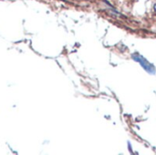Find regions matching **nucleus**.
I'll return each mask as SVG.
<instances>
[{
  "label": "nucleus",
  "mask_w": 156,
  "mask_h": 155,
  "mask_svg": "<svg viewBox=\"0 0 156 155\" xmlns=\"http://www.w3.org/2000/svg\"><path fill=\"white\" fill-rule=\"evenodd\" d=\"M154 12L156 13V3L154 4Z\"/></svg>",
  "instance_id": "obj_3"
},
{
  "label": "nucleus",
  "mask_w": 156,
  "mask_h": 155,
  "mask_svg": "<svg viewBox=\"0 0 156 155\" xmlns=\"http://www.w3.org/2000/svg\"><path fill=\"white\" fill-rule=\"evenodd\" d=\"M127 143H128L127 145H128V149H129L130 153H133V146H132V143H131V142H128Z\"/></svg>",
  "instance_id": "obj_2"
},
{
  "label": "nucleus",
  "mask_w": 156,
  "mask_h": 155,
  "mask_svg": "<svg viewBox=\"0 0 156 155\" xmlns=\"http://www.w3.org/2000/svg\"><path fill=\"white\" fill-rule=\"evenodd\" d=\"M131 58L134 61L139 63V65L150 75H155L156 74V67L151 63L147 58H145L142 54L139 52H133L131 54Z\"/></svg>",
  "instance_id": "obj_1"
}]
</instances>
